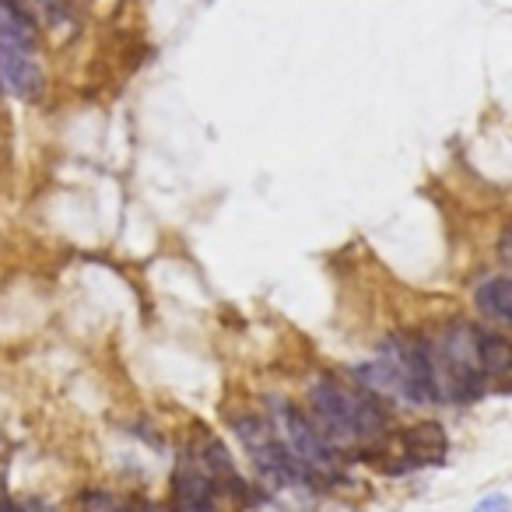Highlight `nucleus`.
Listing matches in <instances>:
<instances>
[{"label": "nucleus", "instance_id": "obj_1", "mask_svg": "<svg viewBox=\"0 0 512 512\" xmlns=\"http://www.w3.org/2000/svg\"><path fill=\"white\" fill-rule=\"evenodd\" d=\"M309 421L316 425V432L330 442V446H365L386 435L390 414H386L383 400L376 393H369L365 386L341 383V379H320L309 390Z\"/></svg>", "mask_w": 512, "mask_h": 512}, {"label": "nucleus", "instance_id": "obj_9", "mask_svg": "<svg viewBox=\"0 0 512 512\" xmlns=\"http://www.w3.org/2000/svg\"><path fill=\"white\" fill-rule=\"evenodd\" d=\"M498 256H502V264L512 267V221L502 228V239H498Z\"/></svg>", "mask_w": 512, "mask_h": 512}, {"label": "nucleus", "instance_id": "obj_2", "mask_svg": "<svg viewBox=\"0 0 512 512\" xmlns=\"http://www.w3.org/2000/svg\"><path fill=\"white\" fill-rule=\"evenodd\" d=\"M267 421H271L288 460L299 467V474L306 481H327V477L337 474V449L316 432L306 411L292 407L288 400H271V418Z\"/></svg>", "mask_w": 512, "mask_h": 512}, {"label": "nucleus", "instance_id": "obj_3", "mask_svg": "<svg viewBox=\"0 0 512 512\" xmlns=\"http://www.w3.org/2000/svg\"><path fill=\"white\" fill-rule=\"evenodd\" d=\"M449 456V439L442 425L435 421H418V425L404 428L397 442V467L393 470H421V467H439Z\"/></svg>", "mask_w": 512, "mask_h": 512}, {"label": "nucleus", "instance_id": "obj_5", "mask_svg": "<svg viewBox=\"0 0 512 512\" xmlns=\"http://www.w3.org/2000/svg\"><path fill=\"white\" fill-rule=\"evenodd\" d=\"M39 22L22 0H0V50L39 53Z\"/></svg>", "mask_w": 512, "mask_h": 512}, {"label": "nucleus", "instance_id": "obj_4", "mask_svg": "<svg viewBox=\"0 0 512 512\" xmlns=\"http://www.w3.org/2000/svg\"><path fill=\"white\" fill-rule=\"evenodd\" d=\"M0 85L8 88L15 99L36 102L46 92V71L36 53L0 50Z\"/></svg>", "mask_w": 512, "mask_h": 512}, {"label": "nucleus", "instance_id": "obj_10", "mask_svg": "<svg viewBox=\"0 0 512 512\" xmlns=\"http://www.w3.org/2000/svg\"><path fill=\"white\" fill-rule=\"evenodd\" d=\"M172 512H218V502H172Z\"/></svg>", "mask_w": 512, "mask_h": 512}, {"label": "nucleus", "instance_id": "obj_11", "mask_svg": "<svg viewBox=\"0 0 512 512\" xmlns=\"http://www.w3.org/2000/svg\"><path fill=\"white\" fill-rule=\"evenodd\" d=\"M0 512H22L18 505H0Z\"/></svg>", "mask_w": 512, "mask_h": 512}, {"label": "nucleus", "instance_id": "obj_8", "mask_svg": "<svg viewBox=\"0 0 512 512\" xmlns=\"http://www.w3.org/2000/svg\"><path fill=\"white\" fill-rule=\"evenodd\" d=\"M470 512H512V502L502 495V491H495V495H484Z\"/></svg>", "mask_w": 512, "mask_h": 512}, {"label": "nucleus", "instance_id": "obj_7", "mask_svg": "<svg viewBox=\"0 0 512 512\" xmlns=\"http://www.w3.org/2000/svg\"><path fill=\"white\" fill-rule=\"evenodd\" d=\"M477 313L491 323L512 327V278H488L474 292Z\"/></svg>", "mask_w": 512, "mask_h": 512}, {"label": "nucleus", "instance_id": "obj_6", "mask_svg": "<svg viewBox=\"0 0 512 512\" xmlns=\"http://www.w3.org/2000/svg\"><path fill=\"white\" fill-rule=\"evenodd\" d=\"M477 372L481 379H512V341L491 330H477Z\"/></svg>", "mask_w": 512, "mask_h": 512}]
</instances>
